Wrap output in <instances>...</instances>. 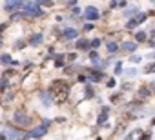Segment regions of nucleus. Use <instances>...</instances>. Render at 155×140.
I'll use <instances>...</instances> for the list:
<instances>
[{
  "instance_id": "412c9836",
  "label": "nucleus",
  "mask_w": 155,
  "mask_h": 140,
  "mask_svg": "<svg viewBox=\"0 0 155 140\" xmlns=\"http://www.w3.org/2000/svg\"><path fill=\"white\" fill-rule=\"evenodd\" d=\"M139 95H142V97H148V95H150V91H148L146 88H142V89L139 91Z\"/></svg>"
},
{
  "instance_id": "aec40b11",
  "label": "nucleus",
  "mask_w": 155,
  "mask_h": 140,
  "mask_svg": "<svg viewBox=\"0 0 155 140\" xmlns=\"http://www.w3.org/2000/svg\"><path fill=\"white\" fill-rule=\"evenodd\" d=\"M102 78V73H91V80H101Z\"/></svg>"
},
{
  "instance_id": "5701e85b",
  "label": "nucleus",
  "mask_w": 155,
  "mask_h": 140,
  "mask_svg": "<svg viewBox=\"0 0 155 140\" xmlns=\"http://www.w3.org/2000/svg\"><path fill=\"white\" fill-rule=\"evenodd\" d=\"M108 88H110V89L115 88V78H110V80H108Z\"/></svg>"
},
{
  "instance_id": "f8f14e48",
  "label": "nucleus",
  "mask_w": 155,
  "mask_h": 140,
  "mask_svg": "<svg viewBox=\"0 0 155 140\" xmlns=\"http://www.w3.org/2000/svg\"><path fill=\"white\" fill-rule=\"evenodd\" d=\"M77 47H79V49H88V47H90V44H88V40H86V38H81L79 42H77Z\"/></svg>"
},
{
  "instance_id": "393cba45",
  "label": "nucleus",
  "mask_w": 155,
  "mask_h": 140,
  "mask_svg": "<svg viewBox=\"0 0 155 140\" xmlns=\"http://www.w3.org/2000/svg\"><path fill=\"white\" fill-rule=\"evenodd\" d=\"M151 124H153V126H155V118H153V120H151Z\"/></svg>"
},
{
  "instance_id": "f3484780",
  "label": "nucleus",
  "mask_w": 155,
  "mask_h": 140,
  "mask_svg": "<svg viewBox=\"0 0 155 140\" xmlns=\"http://www.w3.org/2000/svg\"><path fill=\"white\" fill-rule=\"evenodd\" d=\"M137 40H139V42H144V40H146V33H142V31L137 33Z\"/></svg>"
},
{
  "instance_id": "0eeeda50",
  "label": "nucleus",
  "mask_w": 155,
  "mask_h": 140,
  "mask_svg": "<svg viewBox=\"0 0 155 140\" xmlns=\"http://www.w3.org/2000/svg\"><path fill=\"white\" fill-rule=\"evenodd\" d=\"M146 17H148V15H139V17L131 18V20H130V22L126 24V27H128V29H133L135 26H139L140 22H144V20H146Z\"/></svg>"
},
{
  "instance_id": "9b49d317",
  "label": "nucleus",
  "mask_w": 155,
  "mask_h": 140,
  "mask_svg": "<svg viewBox=\"0 0 155 140\" xmlns=\"http://www.w3.org/2000/svg\"><path fill=\"white\" fill-rule=\"evenodd\" d=\"M122 47H124L126 51H135V49H137V42H124Z\"/></svg>"
},
{
  "instance_id": "2eb2a0df",
  "label": "nucleus",
  "mask_w": 155,
  "mask_h": 140,
  "mask_svg": "<svg viewBox=\"0 0 155 140\" xmlns=\"http://www.w3.org/2000/svg\"><path fill=\"white\" fill-rule=\"evenodd\" d=\"M144 73H148V75L155 73V62H151L150 65H146V67H144Z\"/></svg>"
},
{
  "instance_id": "423d86ee",
  "label": "nucleus",
  "mask_w": 155,
  "mask_h": 140,
  "mask_svg": "<svg viewBox=\"0 0 155 140\" xmlns=\"http://www.w3.org/2000/svg\"><path fill=\"white\" fill-rule=\"evenodd\" d=\"M84 17H86L88 20H97V18H99V11H97V8L88 6V8H86V11H84Z\"/></svg>"
},
{
  "instance_id": "9d476101",
  "label": "nucleus",
  "mask_w": 155,
  "mask_h": 140,
  "mask_svg": "<svg viewBox=\"0 0 155 140\" xmlns=\"http://www.w3.org/2000/svg\"><path fill=\"white\" fill-rule=\"evenodd\" d=\"M40 42H42V35H40V33H38V35H33V37L29 38V44H31V46H38Z\"/></svg>"
},
{
  "instance_id": "6e6552de",
  "label": "nucleus",
  "mask_w": 155,
  "mask_h": 140,
  "mask_svg": "<svg viewBox=\"0 0 155 140\" xmlns=\"http://www.w3.org/2000/svg\"><path fill=\"white\" fill-rule=\"evenodd\" d=\"M142 129H133L126 135V140H142Z\"/></svg>"
},
{
  "instance_id": "dca6fc26",
  "label": "nucleus",
  "mask_w": 155,
  "mask_h": 140,
  "mask_svg": "<svg viewBox=\"0 0 155 140\" xmlns=\"http://www.w3.org/2000/svg\"><path fill=\"white\" fill-rule=\"evenodd\" d=\"M106 47H108V51H110V53H111V51H117V44H115V42H110Z\"/></svg>"
},
{
  "instance_id": "7ed1b4c3",
  "label": "nucleus",
  "mask_w": 155,
  "mask_h": 140,
  "mask_svg": "<svg viewBox=\"0 0 155 140\" xmlns=\"http://www.w3.org/2000/svg\"><path fill=\"white\" fill-rule=\"evenodd\" d=\"M13 122L24 127V126H28V124L31 122V116H29V115H26V113H22V111H18V113H15V115H13Z\"/></svg>"
},
{
  "instance_id": "ddd939ff",
  "label": "nucleus",
  "mask_w": 155,
  "mask_h": 140,
  "mask_svg": "<svg viewBox=\"0 0 155 140\" xmlns=\"http://www.w3.org/2000/svg\"><path fill=\"white\" fill-rule=\"evenodd\" d=\"M106 118H108V107H104V109H102V115L99 116L97 124H104V122H106Z\"/></svg>"
},
{
  "instance_id": "1a4fd4ad",
  "label": "nucleus",
  "mask_w": 155,
  "mask_h": 140,
  "mask_svg": "<svg viewBox=\"0 0 155 140\" xmlns=\"http://www.w3.org/2000/svg\"><path fill=\"white\" fill-rule=\"evenodd\" d=\"M4 8H6V11H15V9L24 8V2H6Z\"/></svg>"
},
{
  "instance_id": "b1692460",
  "label": "nucleus",
  "mask_w": 155,
  "mask_h": 140,
  "mask_svg": "<svg viewBox=\"0 0 155 140\" xmlns=\"http://www.w3.org/2000/svg\"><path fill=\"white\" fill-rule=\"evenodd\" d=\"M84 29H86V31H91V29H93V26H91V24H86V26H84Z\"/></svg>"
},
{
  "instance_id": "39448f33",
  "label": "nucleus",
  "mask_w": 155,
  "mask_h": 140,
  "mask_svg": "<svg viewBox=\"0 0 155 140\" xmlns=\"http://www.w3.org/2000/svg\"><path fill=\"white\" fill-rule=\"evenodd\" d=\"M48 126H49V120H46L40 127H37V129H33L31 131V135L29 136H33V138H40V136H44L46 133H48Z\"/></svg>"
},
{
  "instance_id": "a211bd4d",
  "label": "nucleus",
  "mask_w": 155,
  "mask_h": 140,
  "mask_svg": "<svg viewBox=\"0 0 155 140\" xmlns=\"http://www.w3.org/2000/svg\"><path fill=\"white\" fill-rule=\"evenodd\" d=\"M0 62H4V64H8V62H11V58H9V55H2V56H0Z\"/></svg>"
},
{
  "instance_id": "f03ea898",
  "label": "nucleus",
  "mask_w": 155,
  "mask_h": 140,
  "mask_svg": "<svg viewBox=\"0 0 155 140\" xmlns=\"http://www.w3.org/2000/svg\"><path fill=\"white\" fill-rule=\"evenodd\" d=\"M24 11H26V15H29V17L42 15V11H40V4H38V2H26V4H24Z\"/></svg>"
},
{
  "instance_id": "f257e3e1",
  "label": "nucleus",
  "mask_w": 155,
  "mask_h": 140,
  "mask_svg": "<svg viewBox=\"0 0 155 140\" xmlns=\"http://www.w3.org/2000/svg\"><path fill=\"white\" fill-rule=\"evenodd\" d=\"M49 93L53 97V100L57 104H64L68 100V95H69V84L66 80H53L51 82V88H49Z\"/></svg>"
},
{
  "instance_id": "4468645a",
  "label": "nucleus",
  "mask_w": 155,
  "mask_h": 140,
  "mask_svg": "<svg viewBox=\"0 0 155 140\" xmlns=\"http://www.w3.org/2000/svg\"><path fill=\"white\" fill-rule=\"evenodd\" d=\"M64 37H66V38H75V37H77V31H75V29H66V31H64Z\"/></svg>"
},
{
  "instance_id": "20e7f679",
  "label": "nucleus",
  "mask_w": 155,
  "mask_h": 140,
  "mask_svg": "<svg viewBox=\"0 0 155 140\" xmlns=\"http://www.w3.org/2000/svg\"><path fill=\"white\" fill-rule=\"evenodd\" d=\"M6 136L9 140H26L28 135L24 131H17V129H6Z\"/></svg>"
},
{
  "instance_id": "a878e982",
  "label": "nucleus",
  "mask_w": 155,
  "mask_h": 140,
  "mask_svg": "<svg viewBox=\"0 0 155 140\" xmlns=\"http://www.w3.org/2000/svg\"><path fill=\"white\" fill-rule=\"evenodd\" d=\"M151 86H153V88H155V82H153V84H151Z\"/></svg>"
},
{
  "instance_id": "6ab92c4d",
  "label": "nucleus",
  "mask_w": 155,
  "mask_h": 140,
  "mask_svg": "<svg viewBox=\"0 0 155 140\" xmlns=\"http://www.w3.org/2000/svg\"><path fill=\"white\" fill-rule=\"evenodd\" d=\"M99 46H101V40H99V38L91 40V44H90V47H99Z\"/></svg>"
},
{
  "instance_id": "4be33fe9",
  "label": "nucleus",
  "mask_w": 155,
  "mask_h": 140,
  "mask_svg": "<svg viewBox=\"0 0 155 140\" xmlns=\"http://www.w3.org/2000/svg\"><path fill=\"white\" fill-rule=\"evenodd\" d=\"M115 73H122V64H120V62L115 65Z\"/></svg>"
}]
</instances>
